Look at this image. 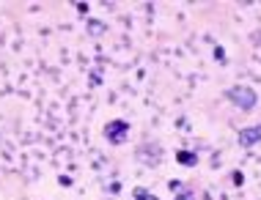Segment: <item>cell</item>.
Listing matches in <instances>:
<instances>
[{"label": "cell", "mask_w": 261, "mask_h": 200, "mask_svg": "<svg viewBox=\"0 0 261 200\" xmlns=\"http://www.w3.org/2000/svg\"><path fill=\"white\" fill-rule=\"evenodd\" d=\"M228 102L237 107V110H245V112H250L253 107L258 104V96H256V91L250 88V85H234V88H228Z\"/></svg>", "instance_id": "1"}, {"label": "cell", "mask_w": 261, "mask_h": 200, "mask_svg": "<svg viewBox=\"0 0 261 200\" xmlns=\"http://www.w3.org/2000/svg\"><path fill=\"white\" fill-rule=\"evenodd\" d=\"M126 134H129V124H126L124 118H116V121H110V124L105 126V137H108L113 146H121V142L126 140Z\"/></svg>", "instance_id": "2"}, {"label": "cell", "mask_w": 261, "mask_h": 200, "mask_svg": "<svg viewBox=\"0 0 261 200\" xmlns=\"http://www.w3.org/2000/svg\"><path fill=\"white\" fill-rule=\"evenodd\" d=\"M258 140H261V124L245 126V129L239 132V146H242V148H253Z\"/></svg>", "instance_id": "3"}, {"label": "cell", "mask_w": 261, "mask_h": 200, "mask_svg": "<svg viewBox=\"0 0 261 200\" xmlns=\"http://www.w3.org/2000/svg\"><path fill=\"white\" fill-rule=\"evenodd\" d=\"M176 159H179L181 165H198V156L190 154V151H179V154H176Z\"/></svg>", "instance_id": "4"}, {"label": "cell", "mask_w": 261, "mask_h": 200, "mask_svg": "<svg viewBox=\"0 0 261 200\" xmlns=\"http://www.w3.org/2000/svg\"><path fill=\"white\" fill-rule=\"evenodd\" d=\"M132 200H160L157 195H151L149 189H135V195H132Z\"/></svg>", "instance_id": "5"}, {"label": "cell", "mask_w": 261, "mask_h": 200, "mask_svg": "<svg viewBox=\"0 0 261 200\" xmlns=\"http://www.w3.org/2000/svg\"><path fill=\"white\" fill-rule=\"evenodd\" d=\"M215 58H217V63H225V49L223 47H215Z\"/></svg>", "instance_id": "6"}, {"label": "cell", "mask_w": 261, "mask_h": 200, "mask_svg": "<svg viewBox=\"0 0 261 200\" xmlns=\"http://www.w3.org/2000/svg\"><path fill=\"white\" fill-rule=\"evenodd\" d=\"M168 187H171V189H173V192H179V189H181V187H185V184H181V181H171V184H168Z\"/></svg>", "instance_id": "7"}, {"label": "cell", "mask_w": 261, "mask_h": 200, "mask_svg": "<svg viewBox=\"0 0 261 200\" xmlns=\"http://www.w3.org/2000/svg\"><path fill=\"white\" fill-rule=\"evenodd\" d=\"M176 200H195V195H193V192H185V195H181V197H176Z\"/></svg>", "instance_id": "8"}]
</instances>
